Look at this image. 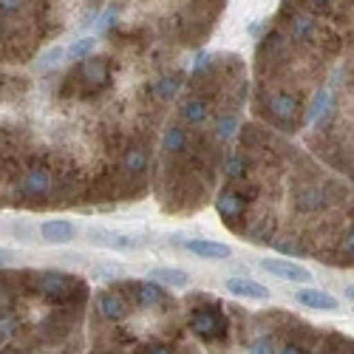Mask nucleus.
I'll list each match as a JSON object with an SVG mask.
<instances>
[{
    "mask_svg": "<svg viewBox=\"0 0 354 354\" xmlns=\"http://www.w3.org/2000/svg\"><path fill=\"white\" fill-rule=\"evenodd\" d=\"M147 281H156L162 286H187L190 275L185 270H173V267H162V270H151V278Z\"/></svg>",
    "mask_w": 354,
    "mask_h": 354,
    "instance_id": "obj_16",
    "label": "nucleus"
},
{
    "mask_svg": "<svg viewBox=\"0 0 354 354\" xmlns=\"http://www.w3.org/2000/svg\"><path fill=\"white\" fill-rule=\"evenodd\" d=\"M258 267L263 272L281 278V281H289V283H312V272L306 267H301V263L286 261V258H263Z\"/></svg>",
    "mask_w": 354,
    "mask_h": 354,
    "instance_id": "obj_5",
    "label": "nucleus"
},
{
    "mask_svg": "<svg viewBox=\"0 0 354 354\" xmlns=\"http://www.w3.org/2000/svg\"><path fill=\"white\" fill-rule=\"evenodd\" d=\"M113 80V60L102 54H91L88 60L74 63L60 85V100H97L105 94V88Z\"/></svg>",
    "mask_w": 354,
    "mask_h": 354,
    "instance_id": "obj_1",
    "label": "nucleus"
},
{
    "mask_svg": "<svg viewBox=\"0 0 354 354\" xmlns=\"http://www.w3.org/2000/svg\"><path fill=\"white\" fill-rule=\"evenodd\" d=\"M97 309H100V315H102L105 320L120 323V320H125V317H128L131 304L125 301V295H122V292H116V289H105V292H100V295H97Z\"/></svg>",
    "mask_w": 354,
    "mask_h": 354,
    "instance_id": "obj_7",
    "label": "nucleus"
},
{
    "mask_svg": "<svg viewBox=\"0 0 354 354\" xmlns=\"http://www.w3.org/2000/svg\"><path fill=\"white\" fill-rule=\"evenodd\" d=\"M250 354H275V351H272V340H270V337H258V340L250 346Z\"/></svg>",
    "mask_w": 354,
    "mask_h": 354,
    "instance_id": "obj_18",
    "label": "nucleus"
},
{
    "mask_svg": "<svg viewBox=\"0 0 354 354\" xmlns=\"http://www.w3.org/2000/svg\"><path fill=\"white\" fill-rule=\"evenodd\" d=\"M116 292H122L131 306H142V309L167 304V292L156 281H122V283H116Z\"/></svg>",
    "mask_w": 354,
    "mask_h": 354,
    "instance_id": "obj_4",
    "label": "nucleus"
},
{
    "mask_svg": "<svg viewBox=\"0 0 354 354\" xmlns=\"http://www.w3.org/2000/svg\"><path fill=\"white\" fill-rule=\"evenodd\" d=\"M295 301L306 309H317V312H337L340 309V301L329 292H320V289H301L295 295Z\"/></svg>",
    "mask_w": 354,
    "mask_h": 354,
    "instance_id": "obj_10",
    "label": "nucleus"
},
{
    "mask_svg": "<svg viewBox=\"0 0 354 354\" xmlns=\"http://www.w3.org/2000/svg\"><path fill=\"white\" fill-rule=\"evenodd\" d=\"M346 298L354 304V283H348V286H346Z\"/></svg>",
    "mask_w": 354,
    "mask_h": 354,
    "instance_id": "obj_22",
    "label": "nucleus"
},
{
    "mask_svg": "<svg viewBox=\"0 0 354 354\" xmlns=\"http://www.w3.org/2000/svg\"><path fill=\"white\" fill-rule=\"evenodd\" d=\"M142 354H176V351H173V346H167V343H153V346H147Z\"/></svg>",
    "mask_w": 354,
    "mask_h": 354,
    "instance_id": "obj_19",
    "label": "nucleus"
},
{
    "mask_svg": "<svg viewBox=\"0 0 354 354\" xmlns=\"http://www.w3.org/2000/svg\"><path fill=\"white\" fill-rule=\"evenodd\" d=\"M281 354H309L304 346H298V343H286L283 348H281Z\"/></svg>",
    "mask_w": 354,
    "mask_h": 354,
    "instance_id": "obj_20",
    "label": "nucleus"
},
{
    "mask_svg": "<svg viewBox=\"0 0 354 354\" xmlns=\"http://www.w3.org/2000/svg\"><path fill=\"white\" fill-rule=\"evenodd\" d=\"M28 292H40L43 298L60 309H77L85 301V283L66 272H26Z\"/></svg>",
    "mask_w": 354,
    "mask_h": 354,
    "instance_id": "obj_2",
    "label": "nucleus"
},
{
    "mask_svg": "<svg viewBox=\"0 0 354 354\" xmlns=\"http://www.w3.org/2000/svg\"><path fill=\"white\" fill-rule=\"evenodd\" d=\"M227 292L230 295H239V298H247V301H267L270 298V289L252 281V278H244V275H235V278H227Z\"/></svg>",
    "mask_w": 354,
    "mask_h": 354,
    "instance_id": "obj_8",
    "label": "nucleus"
},
{
    "mask_svg": "<svg viewBox=\"0 0 354 354\" xmlns=\"http://www.w3.org/2000/svg\"><path fill=\"white\" fill-rule=\"evenodd\" d=\"M0 354H17L15 348H0Z\"/></svg>",
    "mask_w": 354,
    "mask_h": 354,
    "instance_id": "obj_23",
    "label": "nucleus"
},
{
    "mask_svg": "<svg viewBox=\"0 0 354 354\" xmlns=\"http://www.w3.org/2000/svg\"><path fill=\"white\" fill-rule=\"evenodd\" d=\"M97 40L100 37H77L66 51H68V60L71 63H82V60H88L91 57V51L97 48Z\"/></svg>",
    "mask_w": 354,
    "mask_h": 354,
    "instance_id": "obj_17",
    "label": "nucleus"
},
{
    "mask_svg": "<svg viewBox=\"0 0 354 354\" xmlns=\"http://www.w3.org/2000/svg\"><path fill=\"white\" fill-rule=\"evenodd\" d=\"M66 57H68V51H66L63 46H51L48 51H43V54L37 57V74H51V71H57V68L66 63Z\"/></svg>",
    "mask_w": 354,
    "mask_h": 354,
    "instance_id": "obj_15",
    "label": "nucleus"
},
{
    "mask_svg": "<svg viewBox=\"0 0 354 354\" xmlns=\"http://www.w3.org/2000/svg\"><path fill=\"white\" fill-rule=\"evenodd\" d=\"M235 131H239V116H235V111H221L216 116V128H213V139L221 145L227 139L235 136Z\"/></svg>",
    "mask_w": 354,
    "mask_h": 354,
    "instance_id": "obj_14",
    "label": "nucleus"
},
{
    "mask_svg": "<svg viewBox=\"0 0 354 354\" xmlns=\"http://www.w3.org/2000/svg\"><path fill=\"white\" fill-rule=\"evenodd\" d=\"M40 235L46 244H66L77 235V227L71 221H63V218H54V221H43L40 224Z\"/></svg>",
    "mask_w": 354,
    "mask_h": 354,
    "instance_id": "obj_12",
    "label": "nucleus"
},
{
    "mask_svg": "<svg viewBox=\"0 0 354 354\" xmlns=\"http://www.w3.org/2000/svg\"><path fill=\"white\" fill-rule=\"evenodd\" d=\"M185 250L198 255V258H210V261H218V258H230L232 250L221 241H207V239H190L185 241Z\"/></svg>",
    "mask_w": 354,
    "mask_h": 354,
    "instance_id": "obj_13",
    "label": "nucleus"
},
{
    "mask_svg": "<svg viewBox=\"0 0 354 354\" xmlns=\"http://www.w3.org/2000/svg\"><path fill=\"white\" fill-rule=\"evenodd\" d=\"M210 108H213V97L196 91L193 97H187L179 108V116H182V125L187 128H201L204 122L210 120Z\"/></svg>",
    "mask_w": 354,
    "mask_h": 354,
    "instance_id": "obj_6",
    "label": "nucleus"
},
{
    "mask_svg": "<svg viewBox=\"0 0 354 354\" xmlns=\"http://www.w3.org/2000/svg\"><path fill=\"white\" fill-rule=\"evenodd\" d=\"M190 332L201 340H224L230 332V320L221 309V304H210V306H196L190 312Z\"/></svg>",
    "mask_w": 354,
    "mask_h": 354,
    "instance_id": "obj_3",
    "label": "nucleus"
},
{
    "mask_svg": "<svg viewBox=\"0 0 354 354\" xmlns=\"http://www.w3.org/2000/svg\"><path fill=\"white\" fill-rule=\"evenodd\" d=\"M88 239H91L94 247H108V250H120V252H128V250L139 247L131 235L111 232V230H88Z\"/></svg>",
    "mask_w": 354,
    "mask_h": 354,
    "instance_id": "obj_9",
    "label": "nucleus"
},
{
    "mask_svg": "<svg viewBox=\"0 0 354 354\" xmlns=\"http://www.w3.org/2000/svg\"><path fill=\"white\" fill-rule=\"evenodd\" d=\"M15 261V252L12 250H0V267H6V263Z\"/></svg>",
    "mask_w": 354,
    "mask_h": 354,
    "instance_id": "obj_21",
    "label": "nucleus"
},
{
    "mask_svg": "<svg viewBox=\"0 0 354 354\" xmlns=\"http://www.w3.org/2000/svg\"><path fill=\"white\" fill-rule=\"evenodd\" d=\"M179 85H182V74H165L156 82L147 85V94H151V100L167 105V102H173L176 94H179Z\"/></svg>",
    "mask_w": 354,
    "mask_h": 354,
    "instance_id": "obj_11",
    "label": "nucleus"
}]
</instances>
